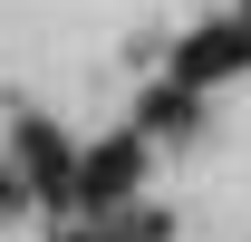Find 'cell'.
Listing matches in <instances>:
<instances>
[{"instance_id": "1", "label": "cell", "mask_w": 251, "mask_h": 242, "mask_svg": "<svg viewBox=\"0 0 251 242\" xmlns=\"http://www.w3.org/2000/svg\"><path fill=\"white\" fill-rule=\"evenodd\" d=\"M126 184H135V136H116V146H97V155L68 165V194H77V204H116Z\"/></svg>"}]
</instances>
